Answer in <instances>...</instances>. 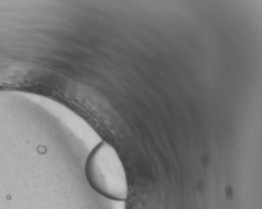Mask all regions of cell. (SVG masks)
I'll return each instance as SVG.
<instances>
[{
    "instance_id": "1",
    "label": "cell",
    "mask_w": 262,
    "mask_h": 209,
    "mask_svg": "<svg viewBox=\"0 0 262 209\" xmlns=\"http://www.w3.org/2000/svg\"><path fill=\"white\" fill-rule=\"evenodd\" d=\"M85 175L91 187L101 196L125 201L129 195L126 173L113 146L101 141L95 146L85 163Z\"/></svg>"
}]
</instances>
